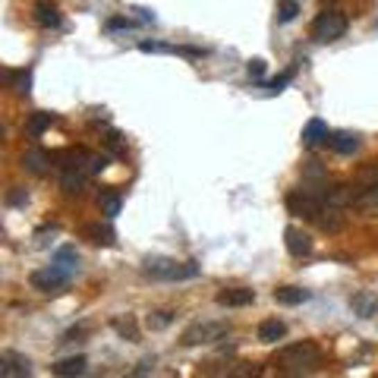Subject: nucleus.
<instances>
[{
    "label": "nucleus",
    "instance_id": "obj_1",
    "mask_svg": "<svg viewBox=\"0 0 378 378\" xmlns=\"http://www.w3.org/2000/svg\"><path fill=\"white\" fill-rule=\"evenodd\" d=\"M275 363H281L290 372H312L322 366V347L316 341H300V344L281 347L275 356Z\"/></svg>",
    "mask_w": 378,
    "mask_h": 378
},
{
    "label": "nucleus",
    "instance_id": "obj_2",
    "mask_svg": "<svg viewBox=\"0 0 378 378\" xmlns=\"http://www.w3.org/2000/svg\"><path fill=\"white\" fill-rule=\"evenodd\" d=\"M142 275L155 277V281H189V277H199V265L196 261H173L164 255H148L142 261Z\"/></svg>",
    "mask_w": 378,
    "mask_h": 378
},
{
    "label": "nucleus",
    "instance_id": "obj_3",
    "mask_svg": "<svg viewBox=\"0 0 378 378\" xmlns=\"http://www.w3.org/2000/svg\"><path fill=\"white\" fill-rule=\"evenodd\" d=\"M347 16L341 13V10H325V13L316 16V22H312V38H316L318 44H331L337 42V38H344L347 35Z\"/></svg>",
    "mask_w": 378,
    "mask_h": 378
},
{
    "label": "nucleus",
    "instance_id": "obj_4",
    "mask_svg": "<svg viewBox=\"0 0 378 378\" xmlns=\"http://www.w3.org/2000/svg\"><path fill=\"white\" fill-rule=\"evenodd\" d=\"M227 331H230L227 322H193L183 334H180V344L183 347H205V344L221 341Z\"/></svg>",
    "mask_w": 378,
    "mask_h": 378
},
{
    "label": "nucleus",
    "instance_id": "obj_5",
    "mask_svg": "<svg viewBox=\"0 0 378 378\" xmlns=\"http://www.w3.org/2000/svg\"><path fill=\"white\" fill-rule=\"evenodd\" d=\"M69 281H73V271L60 268L57 261H51L48 268L35 271L32 275V287L42 290V293H63V290L69 287Z\"/></svg>",
    "mask_w": 378,
    "mask_h": 378
},
{
    "label": "nucleus",
    "instance_id": "obj_6",
    "mask_svg": "<svg viewBox=\"0 0 378 378\" xmlns=\"http://www.w3.org/2000/svg\"><path fill=\"white\" fill-rule=\"evenodd\" d=\"M287 208L293 214H302V218L309 221H318L325 212V202L318 193H312V189H300V193H290L287 196Z\"/></svg>",
    "mask_w": 378,
    "mask_h": 378
},
{
    "label": "nucleus",
    "instance_id": "obj_7",
    "mask_svg": "<svg viewBox=\"0 0 378 378\" xmlns=\"http://www.w3.org/2000/svg\"><path fill=\"white\" fill-rule=\"evenodd\" d=\"M0 375L3 378L32 375V359L22 356V353H16V350H3L0 353Z\"/></svg>",
    "mask_w": 378,
    "mask_h": 378
},
{
    "label": "nucleus",
    "instance_id": "obj_8",
    "mask_svg": "<svg viewBox=\"0 0 378 378\" xmlns=\"http://www.w3.org/2000/svg\"><path fill=\"white\" fill-rule=\"evenodd\" d=\"M284 243H287V252L293 259H306L312 255V237L302 230V227H287L284 230Z\"/></svg>",
    "mask_w": 378,
    "mask_h": 378
},
{
    "label": "nucleus",
    "instance_id": "obj_9",
    "mask_svg": "<svg viewBox=\"0 0 378 378\" xmlns=\"http://www.w3.org/2000/svg\"><path fill=\"white\" fill-rule=\"evenodd\" d=\"M32 16L42 28H60L63 26V16H60V10H57L54 0H35Z\"/></svg>",
    "mask_w": 378,
    "mask_h": 378
},
{
    "label": "nucleus",
    "instance_id": "obj_10",
    "mask_svg": "<svg viewBox=\"0 0 378 378\" xmlns=\"http://www.w3.org/2000/svg\"><path fill=\"white\" fill-rule=\"evenodd\" d=\"M214 300H218V306H227V309H243V306H252V302H255V290L230 287V290H221Z\"/></svg>",
    "mask_w": 378,
    "mask_h": 378
},
{
    "label": "nucleus",
    "instance_id": "obj_11",
    "mask_svg": "<svg viewBox=\"0 0 378 378\" xmlns=\"http://www.w3.org/2000/svg\"><path fill=\"white\" fill-rule=\"evenodd\" d=\"M350 309L356 312L359 318L378 316V293H372V290H359V293H353L350 296Z\"/></svg>",
    "mask_w": 378,
    "mask_h": 378
},
{
    "label": "nucleus",
    "instance_id": "obj_12",
    "mask_svg": "<svg viewBox=\"0 0 378 378\" xmlns=\"http://www.w3.org/2000/svg\"><path fill=\"white\" fill-rule=\"evenodd\" d=\"M54 161H57V167H60V171H76V167H85V171H89L92 155L85 148H67V151H60V155H54Z\"/></svg>",
    "mask_w": 378,
    "mask_h": 378
},
{
    "label": "nucleus",
    "instance_id": "obj_13",
    "mask_svg": "<svg viewBox=\"0 0 378 378\" xmlns=\"http://www.w3.org/2000/svg\"><path fill=\"white\" fill-rule=\"evenodd\" d=\"M51 161H54V155H48L44 148H28L26 155H22V167H26L28 173H35V177H42V173H48Z\"/></svg>",
    "mask_w": 378,
    "mask_h": 378
},
{
    "label": "nucleus",
    "instance_id": "obj_14",
    "mask_svg": "<svg viewBox=\"0 0 378 378\" xmlns=\"http://www.w3.org/2000/svg\"><path fill=\"white\" fill-rule=\"evenodd\" d=\"M83 237H85L89 243H95V246H114V243H117L114 227H110V224H101V221H98V224H85V227H83Z\"/></svg>",
    "mask_w": 378,
    "mask_h": 378
},
{
    "label": "nucleus",
    "instance_id": "obj_15",
    "mask_svg": "<svg viewBox=\"0 0 378 378\" xmlns=\"http://www.w3.org/2000/svg\"><path fill=\"white\" fill-rule=\"evenodd\" d=\"M328 145H331V151H337V155H353V151H359L363 139H359L356 132L341 130V132H331V136H328Z\"/></svg>",
    "mask_w": 378,
    "mask_h": 378
},
{
    "label": "nucleus",
    "instance_id": "obj_16",
    "mask_svg": "<svg viewBox=\"0 0 378 378\" xmlns=\"http://www.w3.org/2000/svg\"><path fill=\"white\" fill-rule=\"evenodd\" d=\"M353 208L363 214H378V183H366L353 199Z\"/></svg>",
    "mask_w": 378,
    "mask_h": 378
},
{
    "label": "nucleus",
    "instance_id": "obj_17",
    "mask_svg": "<svg viewBox=\"0 0 378 378\" xmlns=\"http://www.w3.org/2000/svg\"><path fill=\"white\" fill-rule=\"evenodd\" d=\"M284 334H287V325H284L281 318H265V322L259 325V341L261 344H277Z\"/></svg>",
    "mask_w": 378,
    "mask_h": 378
},
{
    "label": "nucleus",
    "instance_id": "obj_18",
    "mask_svg": "<svg viewBox=\"0 0 378 378\" xmlns=\"http://www.w3.org/2000/svg\"><path fill=\"white\" fill-rule=\"evenodd\" d=\"M89 369V359L85 356H69V359H60V363L51 366V372L60 378H69V375H83V372Z\"/></svg>",
    "mask_w": 378,
    "mask_h": 378
},
{
    "label": "nucleus",
    "instance_id": "obj_19",
    "mask_svg": "<svg viewBox=\"0 0 378 378\" xmlns=\"http://www.w3.org/2000/svg\"><path fill=\"white\" fill-rule=\"evenodd\" d=\"M328 123L325 120H309V123L302 126V145H318V142H328Z\"/></svg>",
    "mask_w": 378,
    "mask_h": 378
},
{
    "label": "nucleus",
    "instance_id": "obj_20",
    "mask_svg": "<svg viewBox=\"0 0 378 378\" xmlns=\"http://www.w3.org/2000/svg\"><path fill=\"white\" fill-rule=\"evenodd\" d=\"M271 296H275V302H281V306H300V302L312 300V293L302 287H277Z\"/></svg>",
    "mask_w": 378,
    "mask_h": 378
},
{
    "label": "nucleus",
    "instance_id": "obj_21",
    "mask_svg": "<svg viewBox=\"0 0 378 378\" xmlns=\"http://www.w3.org/2000/svg\"><path fill=\"white\" fill-rule=\"evenodd\" d=\"M85 180H89V171H85V167H76V171H60L63 193H83Z\"/></svg>",
    "mask_w": 378,
    "mask_h": 378
},
{
    "label": "nucleus",
    "instance_id": "obj_22",
    "mask_svg": "<svg viewBox=\"0 0 378 378\" xmlns=\"http://www.w3.org/2000/svg\"><path fill=\"white\" fill-rule=\"evenodd\" d=\"M54 120L57 117H54V114H48V110H35L32 117H28V123H26V132L32 139H38L44 130H51V126H54Z\"/></svg>",
    "mask_w": 378,
    "mask_h": 378
},
{
    "label": "nucleus",
    "instance_id": "obj_23",
    "mask_svg": "<svg viewBox=\"0 0 378 378\" xmlns=\"http://www.w3.org/2000/svg\"><path fill=\"white\" fill-rule=\"evenodd\" d=\"M98 205H101V214H104V218H117L120 208H123V196H120L117 189H108V193H101Z\"/></svg>",
    "mask_w": 378,
    "mask_h": 378
},
{
    "label": "nucleus",
    "instance_id": "obj_24",
    "mask_svg": "<svg viewBox=\"0 0 378 378\" xmlns=\"http://www.w3.org/2000/svg\"><path fill=\"white\" fill-rule=\"evenodd\" d=\"M51 261H57V265H60V268H67V271H79V252H76L73 246H63V249H57L54 252V259Z\"/></svg>",
    "mask_w": 378,
    "mask_h": 378
},
{
    "label": "nucleus",
    "instance_id": "obj_25",
    "mask_svg": "<svg viewBox=\"0 0 378 378\" xmlns=\"http://www.w3.org/2000/svg\"><path fill=\"white\" fill-rule=\"evenodd\" d=\"M110 328L117 331L123 341H139V328H136V322H132V318H114V322H110Z\"/></svg>",
    "mask_w": 378,
    "mask_h": 378
},
{
    "label": "nucleus",
    "instance_id": "obj_26",
    "mask_svg": "<svg viewBox=\"0 0 378 378\" xmlns=\"http://www.w3.org/2000/svg\"><path fill=\"white\" fill-rule=\"evenodd\" d=\"M293 76H296V69H293V67H290V69H284V73H277L275 79H268V83H265V89H268L271 95H275V92H284L290 83H293Z\"/></svg>",
    "mask_w": 378,
    "mask_h": 378
},
{
    "label": "nucleus",
    "instance_id": "obj_27",
    "mask_svg": "<svg viewBox=\"0 0 378 378\" xmlns=\"http://www.w3.org/2000/svg\"><path fill=\"white\" fill-rule=\"evenodd\" d=\"M296 13H300L296 0H277V22H293Z\"/></svg>",
    "mask_w": 378,
    "mask_h": 378
},
{
    "label": "nucleus",
    "instance_id": "obj_28",
    "mask_svg": "<svg viewBox=\"0 0 378 378\" xmlns=\"http://www.w3.org/2000/svg\"><path fill=\"white\" fill-rule=\"evenodd\" d=\"M173 322V312H151V316H148V328L151 331H161V328H167V325H171Z\"/></svg>",
    "mask_w": 378,
    "mask_h": 378
},
{
    "label": "nucleus",
    "instance_id": "obj_29",
    "mask_svg": "<svg viewBox=\"0 0 378 378\" xmlns=\"http://www.w3.org/2000/svg\"><path fill=\"white\" fill-rule=\"evenodd\" d=\"M104 28H108V32H117V28H136V19H130V16H110V19L104 22Z\"/></svg>",
    "mask_w": 378,
    "mask_h": 378
},
{
    "label": "nucleus",
    "instance_id": "obj_30",
    "mask_svg": "<svg viewBox=\"0 0 378 378\" xmlns=\"http://www.w3.org/2000/svg\"><path fill=\"white\" fill-rule=\"evenodd\" d=\"M28 85H32V73H28V69H22V73L13 76V89L19 92V95H28V92H32Z\"/></svg>",
    "mask_w": 378,
    "mask_h": 378
},
{
    "label": "nucleus",
    "instance_id": "obj_31",
    "mask_svg": "<svg viewBox=\"0 0 378 378\" xmlns=\"http://www.w3.org/2000/svg\"><path fill=\"white\" fill-rule=\"evenodd\" d=\"M246 73H249V79H252V83H261V79H265V60H261V57H255V60H249Z\"/></svg>",
    "mask_w": 378,
    "mask_h": 378
},
{
    "label": "nucleus",
    "instance_id": "obj_32",
    "mask_svg": "<svg viewBox=\"0 0 378 378\" xmlns=\"http://www.w3.org/2000/svg\"><path fill=\"white\" fill-rule=\"evenodd\" d=\"M104 145H108L114 155H120V151H126V142H123V136L120 132H108V139H104Z\"/></svg>",
    "mask_w": 378,
    "mask_h": 378
},
{
    "label": "nucleus",
    "instance_id": "obj_33",
    "mask_svg": "<svg viewBox=\"0 0 378 378\" xmlns=\"http://www.w3.org/2000/svg\"><path fill=\"white\" fill-rule=\"evenodd\" d=\"M89 334V325H79V328H69L67 334H63L60 344H73V341H83V337Z\"/></svg>",
    "mask_w": 378,
    "mask_h": 378
},
{
    "label": "nucleus",
    "instance_id": "obj_34",
    "mask_svg": "<svg viewBox=\"0 0 378 378\" xmlns=\"http://www.w3.org/2000/svg\"><path fill=\"white\" fill-rule=\"evenodd\" d=\"M7 202H10V205H13V208H22V205H26V202H28V193H26V189H19V186H16L13 193L7 196Z\"/></svg>",
    "mask_w": 378,
    "mask_h": 378
},
{
    "label": "nucleus",
    "instance_id": "obj_35",
    "mask_svg": "<svg viewBox=\"0 0 378 378\" xmlns=\"http://www.w3.org/2000/svg\"><path fill=\"white\" fill-rule=\"evenodd\" d=\"M108 164H110V158H108V155H92V161H89V171H92V173H101Z\"/></svg>",
    "mask_w": 378,
    "mask_h": 378
},
{
    "label": "nucleus",
    "instance_id": "obj_36",
    "mask_svg": "<svg viewBox=\"0 0 378 378\" xmlns=\"http://www.w3.org/2000/svg\"><path fill=\"white\" fill-rule=\"evenodd\" d=\"M363 183H378V161H369L363 167Z\"/></svg>",
    "mask_w": 378,
    "mask_h": 378
},
{
    "label": "nucleus",
    "instance_id": "obj_37",
    "mask_svg": "<svg viewBox=\"0 0 378 378\" xmlns=\"http://www.w3.org/2000/svg\"><path fill=\"white\" fill-rule=\"evenodd\" d=\"M151 366H155V359H142V363L132 369V375H145V372H151Z\"/></svg>",
    "mask_w": 378,
    "mask_h": 378
},
{
    "label": "nucleus",
    "instance_id": "obj_38",
    "mask_svg": "<svg viewBox=\"0 0 378 378\" xmlns=\"http://www.w3.org/2000/svg\"><path fill=\"white\" fill-rule=\"evenodd\" d=\"M139 13V22H155V13H148V10H136Z\"/></svg>",
    "mask_w": 378,
    "mask_h": 378
},
{
    "label": "nucleus",
    "instance_id": "obj_39",
    "mask_svg": "<svg viewBox=\"0 0 378 378\" xmlns=\"http://www.w3.org/2000/svg\"><path fill=\"white\" fill-rule=\"evenodd\" d=\"M325 3H331V0H325Z\"/></svg>",
    "mask_w": 378,
    "mask_h": 378
}]
</instances>
